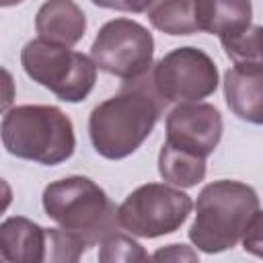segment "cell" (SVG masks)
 Instances as JSON below:
<instances>
[{
    "instance_id": "cell-1",
    "label": "cell",
    "mask_w": 263,
    "mask_h": 263,
    "mask_svg": "<svg viewBox=\"0 0 263 263\" xmlns=\"http://www.w3.org/2000/svg\"><path fill=\"white\" fill-rule=\"evenodd\" d=\"M166 101L156 92L150 72L125 80L119 92L99 103L88 117V136L97 154L121 160L134 154L152 134Z\"/></svg>"
},
{
    "instance_id": "cell-2",
    "label": "cell",
    "mask_w": 263,
    "mask_h": 263,
    "mask_svg": "<svg viewBox=\"0 0 263 263\" xmlns=\"http://www.w3.org/2000/svg\"><path fill=\"white\" fill-rule=\"evenodd\" d=\"M257 210L259 195L251 185L228 179L214 181L197 195L189 240L208 255L228 251L242 238Z\"/></svg>"
},
{
    "instance_id": "cell-3",
    "label": "cell",
    "mask_w": 263,
    "mask_h": 263,
    "mask_svg": "<svg viewBox=\"0 0 263 263\" xmlns=\"http://www.w3.org/2000/svg\"><path fill=\"white\" fill-rule=\"evenodd\" d=\"M2 144L8 154L45 166L74 154L76 136L70 117L53 105H18L2 117Z\"/></svg>"
},
{
    "instance_id": "cell-4",
    "label": "cell",
    "mask_w": 263,
    "mask_h": 263,
    "mask_svg": "<svg viewBox=\"0 0 263 263\" xmlns=\"http://www.w3.org/2000/svg\"><path fill=\"white\" fill-rule=\"evenodd\" d=\"M43 210L62 228L84 236L90 247L117 230V208L103 187L82 175L49 183L43 189Z\"/></svg>"
},
{
    "instance_id": "cell-5",
    "label": "cell",
    "mask_w": 263,
    "mask_h": 263,
    "mask_svg": "<svg viewBox=\"0 0 263 263\" xmlns=\"http://www.w3.org/2000/svg\"><path fill=\"white\" fill-rule=\"evenodd\" d=\"M25 74L53 92L60 101H84L97 82V64L92 58L45 39H33L21 49Z\"/></svg>"
},
{
    "instance_id": "cell-6",
    "label": "cell",
    "mask_w": 263,
    "mask_h": 263,
    "mask_svg": "<svg viewBox=\"0 0 263 263\" xmlns=\"http://www.w3.org/2000/svg\"><path fill=\"white\" fill-rule=\"evenodd\" d=\"M191 197L171 183H146L134 189L117 208L119 228L140 238L177 232L189 218Z\"/></svg>"
},
{
    "instance_id": "cell-7",
    "label": "cell",
    "mask_w": 263,
    "mask_h": 263,
    "mask_svg": "<svg viewBox=\"0 0 263 263\" xmlns=\"http://www.w3.org/2000/svg\"><path fill=\"white\" fill-rule=\"evenodd\" d=\"M90 58L99 70L111 76L121 80L142 78L150 72L154 60L152 33L132 18H113L99 29Z\"/></svg>"
},
{
    "instance_id": "cell-8",
    "label": "cell",
    "mask_w": 263,
    "mask_h": 263,
    "mask_svg": "<svg viewBox=\"0 0 263 263\" xmlns=\"http://www.w3.org/2000/svg\"><path fill=\"white\" fill-rule=\"evenodd\" d=\"M156 92L168 103H195L218 88L214 60L197 47H177L156 62L150 72Z\"/></svg>"
},
{
    "instance_id": "cell-9",
    "label": "cell",
    "mask_w": 263,
    "mask_h": 263,
    "mask_svg": "<svg viewBox=\"0 0 263 263\" xmlns=\"http://www.w3.org/2000/svg\"><path fill=\"white\" fill-rule=\"evenodd\" d=\"M222 115L210 103H179L166 115V144L208 158L222 138Z\"/></svg>"
},
{
    "instance_id": "cell-10",
    "label": "cell",
    "mask_w": 263,
    "mask_h": 263,
    "mask_svg": "<svg viewBox=\"0 0 263 263\" xmlns=\"http://www.w3.org/2000/svg\"><path fill=\"white\" fill-rule=\"evenodd\" d=\"M224 99L238 119L263 125V66L234 64L224 74Z\"/></svg>"
},
{
    "instance_id": "cell-11",
    "label": "cell",
    "mask_w": 263,
    "mask_h": 263,
    "mask_svg": "<svg viewBox=\"0 0 263 263\" xmlns=\"http://www.w3.org/2000/svg\"><path fill=\"white\" fill-rule=\"evenodd\" d=\"M0 257L8 263H41L47 259V228L12 216L0 224Z\"/></svg>"
},
{
    "instance_id": "cell-12",
    "label": "cell",
    "mask_w": 263,
    "mask_h": 263,
    "mask_svg": "<svg viewBox=\"0 0 263 263\" xmlns=\"http://www.w3.org/2000/svg\"><path fill=\"white\" fill-rule=\"evenodd\" d=\"M39 39L72 47L86 31V16L74 0H45L35 16Z\"/></svg>"
},
{
    "instance_id": "cell-13",
    "label": "cell",
    "mask_w": 263,
    "mask_h": 263,
    "mask_svg": "<svg viewBox=\"0 0 263 263\" xmlns=\"http://www.w3.org/2000/svg\"><path fill=\"white\" fill-rule=\"evenodd\" d=\"M195 18L199 31L228 37L251 27V0H195Z\"/></svg>"
},
{
    "instance_id": "cell-14",
    "label": "cell",
    "mask_w": 263,
    "mask_h": 263,
    "mask_svg": "<svg viewBox=\"0 0 263 263\" xmlns=\"http://www.w3.org/2000/svg\"><path fill=\"white\" fill-rule=\"evenodd\" d=\"M146 14L154 29L173 37L193 35L199 31L195 0H150Z\"/></svg>"
},
{
    "instance_id": "cell-15",
    "label": "cell",
    "mask_w": 263,
    "mask_h": 263,
    "mask_svg": "<svg viewBox=\"0 0 263 263\" xmlns=\"http://www.w3.org/2000/svg\"><path fill=\"white\" fill-rule=\"evenodd\" d=\"M158 173L166 183L175 187H195L205 177V158L164 142L158 154Z\"/></svg>"
},
{
    "instance_id": "cell-16",
    "label": "cell",
    "mask_w": 263,
    "mask_h": 263,
    "mask_svg": "<svg viewBox=\"0 0 263 263\" xmlns=\"http://www.w3.org/2000/svg\"><path fill=\"white\" fill-rule=\"evenodd\" d=\"M226 55L234 64H259L263 66V27L251 25L234 35L220 39Z\"/></svg>"
},
{
    "instance_id": "cell-17",
    "label": "cell",
    "mask_w": 263,
    "mask_h": 263,
    "mask_svg": "<svg viewBox=\"0 0 263 263\" xmlns=\"http://www.w3.org/2000/svg\"><path fill=\"white\" fill-rule=\"evenodd\" d=\"M90 242L66 228H47V259L45 261H78Z\"/></svg>"
},
{
    "instance_id": "cell-18",
    "label": "cell",
    "mask_w": 263,
    "mask_h": 263,
    "mask_svg": "<svg viewBox=\"0 0 263 263\" xmlns=\"http://www.w3.org/2000/svg\"><path fill=\"white\" fill-rule=\"evenodd\" d=\"M99 261L103 263H117V261H146L148 253L142 249L140 242H136L132 236H125L117 230L109 232L99 242Z\"/></svg>"
},
{
    "instance_id": "cell-19",
    "label": "cell",
    "mask_w": 263,
    "mask_h": 263,
    "mask_svg": "<svg viewBox=\"0 0 263 263\" xmlns=\"http://www.w3.org/2000/svg\"><path fill=\"white\" fill-rule=\"evenodd\" d=\"M242 249L255 257L263 259V210H257L251 218L245 234H242Z\"/></svg>"
},
{
    "instance_id": "cell-20",
    "label": "cell",
    "mask_w": 263,
    "mask_h": 263,
    "mask_svg": "<svg viewBox=\"0 0 263 263\" xmlns=\"http://www.w3.org/2000/svg\"><path fill=\"white\" fill-rule=\"evenodd\" d=\"M99 8H111V10H123V12H144L150 4V0H90Z\"/></svg>"
},
{
    "instance_id": "cell-21",
    "label": "cell",
    "mask_w": 263,
    "mask_h": 263,
    "mask_svg": "<svg viewBox=\"0 0 263 263\" xmlns=\"http://www.w3.org/2000/svg\"><path fill=\"white\" fill-rule=\"evenodd\" d=\"M152 257L154 259H171V261H181V259L195 261L197 259V253L189 251V247H185V245H168L166 249L156 251Z\"/></svg>"
},
{
    "instance_id": "cell-22",
    "label": "cell",
    "mask_w": 263,
    "mask_h": 263,
    "mask_svg": "<svg viewBox=\"0 0 263 263\" xmlns=\"http://www.w3.org/2000/svg\"><path fill=\"white\" fill-rule=\"evenodd\" d=\"M23 0H0V6L8 8V6H14V4H21Z\"/></svg>"
}]
</instances>
